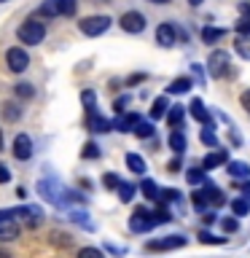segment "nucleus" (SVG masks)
I'll list each match as a JSON object with an SVG mask.
<instances>
[{"instance_id": "obj_9", "label": "nucleus", "mask_w": 250, "mask_h": 258, "mask_svg": "<svg viewBox=\"0 0 250 258\" xmlns=\"http://www.w3.org/2000/svg\"><path fill=\"white\" fill-rule=\"evenodd\" d=\"M185 239L183 234H169V237H161V239H153V242H148V250H175V247H183L185 245Z\"/></svg>"}, {"instance_id": "obj_8", "label": "nucleus", "mask_w": 250, "mask_h": 258, "mask_svg": "<svg viewBox=\"0 0 250 258\" xmlns=\"http://www.w3.org/2000/svg\"><path fill=\"white\" fill-rule=\"evenodd\" d=\"M118 24H121V30H124V32H135V35H137V32L145 30V16L140 11H127L124 16H121Z\"/></svg>"}, {"instance_id": "obj_26", "label": "nucleus", "mask_w": 250, "mask_h": 258, "mask_svg": "<svg viewBox=\"0 0 250 258\" xmlns=\"http://www.w3.org/2000/svg\"><path fill=\"white\" fill-rule=\"evenodd\" d=\"M135 194H137V188H135V183H118V199L124 202H132L135 199Z\"/></svg>"}, {"instance_id": "obj_31", "label": "nucleus", "mask_w": 250, "mask_h": 258, "mask_svg": "<svg viewBox=\"0 0 250 258\" xmlns=\"http://www.w3.org/2000/svg\"><path fill=\"white\" fill-rule=\"evenodd\" d=\"M231 210H234V215H237V218H245V215L250 213V205L239 197V199H234V202H231Z\"/></svg>"}, {"instance_id": "obj_44", "label": "nucleus", "mask_w": 250, "mask_h": 258, "mask_svg": "<svg viewBox=\"0 0 250 258\" xmlns=\"http://www.w3.org/2000/svg\"><path fill=\"white\" fill-rule=\"evenodd\" d=\"M242 108L250 113V89H247V92H242Z\"/></svg>"}, {"instance_id": "obj_27", "label": "nucleus", "mask_w": 250, "mask_h": 258, "mask_svg": "<svg viewBox=\"0 0 250 258\" xmlns=\"http://www.w3.org/2000/svg\"><path fill=\"white\" fill-rule=\"evenodd\" d=\"M234 48H237V54L242 56V59H250V35H239Z\"/></svg>"}, {"instance_id": "obj_18", "label": "nucleus", "mask_w": 250, "mask_h": 258, "mask_svg": "<svg viewBox=\"0 0 250 258\" xmlns=\"http://www.w3.org/2000/svg\"><path fill=\"white\" fill-rule=\"evenodd\" d=\"M89 129H94V132H108V129H110V121L102 118L97 110H89Z\"/></svg>"}, {"instance_id": "obj_37", "label": "nucleus", "mask_w": 250, "mask_h": 258, "mask_svg": "<svg viewBox=\"0 0 250 258\" xmlns=\"http://www.w3.org/2000/svg\"><path fill=\"white\" fill-rule=\"evenodd\" d=\"M81 156H84V159H100V148H97L94 143H86L84 151H81Z\"/></svg>"}, {"instance_id": "obj_10", "label": "nucleus", "mask_w": 250, "mask_h": 258, "mask_svg": "<svg viewBox=\"0 0 250 258\" xmlns=\"http://www.w3.org/2000/svg\"><path fill=\"white\" fill-rule=\"evenodd\" d=\"M129 229H132V231H151L153 229V221H151V213H148V210H145V207H137L135 210V215L132 218H129Z\"/></svg>"}, {"instance_id": "obj_12", "label": "nucleus", "mask_w": 250, "mask_h": 258, "mask_svg": "<svg viewBox=\"0 0 250 258\" xmlns=\"http://www.w3.org/2000/svg\"><path fill=\"white\" fill-rule=\"evenodd\" d=\"M156 43L161 48H169L177 43V30L172 27V24H159L156 27Z\"/></svg>"}, {"instance_id": "obj_15", "label": "nucleus", "mask_w": 250, "mask_h": 258, "mask_svg": "<svg viewBox=\"0 0 250 258\" xmlns=\"http://www.w3.org/2000/svg\"><path fill=\"white\" fill-rule=\"evenodd\" d=\"M191 116L197 118V121H202L205 126H210V129H213V118H210V113H207V108H205V102H202L199 97L191 102Z\"/></svg>"}, {"instance_id": "obj_30", "label": "nucleus", "mask_w": 250, "mask_h": 258, "mask_svg": "<svg viewBox=\"0 0 250 258\" xmlns=\"http://www.w3.org/2000/svg\"><path fill=\"white\" fill-rule=\"evenodd\" d=\"M221 38H223L221 27H205L202 30V40H205V43H215V40H221Z\"/></svg>"}, {"instance_id": "obj_2", "label": "nucleus", "mask_w": 250, "mask_h": 258, "mask_svg": "<svg viewBox=\"0 0 250 258\" xmlns=\"http://www.w3.org/2000/svg\"><path fill=\"white\" fill-rule=\"evenodd\" d=\"M16 35H19L22 43H27V46H38V43H43V38H46V27H43V22L27 19L19 30H16Z\"/></svg>"}, {"instance_id": "obj_43", "label": "nucleus", "mask_w": 250, "mask_h": 258, "mask_svg": "<svg viewBox=\"0 0 250 258\" xmlns=\"http://www.w3.org/2000/svg\"><path fill=\"white\" fill-rule=\"evenodd\" d=\"M8 180H11V169L6 164H0V183H8Z\"/></svg>"}, {"instance_id": "obj_22", "label": "nucleus", "mask_w": 250, "mask_h": 258, "mask_svg": "<svg viewBox=\"0 0 250 258\" xmlns=\"http://www.w3.org/2000/svg\"><path fill=\"white\" fill-rule=\"evenodd\" d=\"M140 191H143V197H145V199H153V202H156L161 188H159V185L151 180V177H143V183H140Z\"/></svg>"}, {"instance_id": "obj_4", "label": "nucleus", "mask_w": 250, "mask_h": 258, "mask_svg": "<svg viewBox=\"0 0 250 258\" xmlns=\"http://www.w3.org/2000/svg\"><path fill=\"white\" fill-rule=\"evenodd\" d=\"M110 16H102V14H97V16H86V19H81L78 22V30L84 32V35L89 38H97V35H102L105 30L110 27Z\"/></svg>"}, {"instance_id": "obj_6", "label": "nucleus", "mask_w": 250, "mask_h": 258, "mask_svg": "<svg viewBox=\"0 0 250 258\" xmlns=\"http://www.w3.org/2000/svg\"><path fill=\"white\" fill-rule=\"evenodd\" d=\"M8 218H16L22 215L24 223L30 226V229H35V226H40V221H43V210L35 207V205H27V207H16V210H6Z\"/></svg>"}, {"instance_id": "obj_5", "label": "nucleus", "mask_w": 250, "mask_h": 258, "mask_svg": "<svg viewBox=\"0 0 250 258\" xmlns=\"http://www.w3.org/2000/svg\"><path fill=\"white\" fill-rule=\"evenodd\" d=\"M40 14L46 16H73L76 14V0H46L40 6Z\"/></svg>"}, {"instance_id": "obj_24", "label": "nucleus", "mask_w": 250, "mask_h": 258, "mask_svg": "<svg viewBox=\"0 0 250 258\" xmlns=\"http://www.w3.org/2000/svg\"><path fill=\"white\" fill-rule=\"evenodd\" d=\"M183 116H185L183 105H175V108H169V110H167V121H169V126H180V124H183Z\"/></svg>"}, {"instance_id": "obj_23", "label": "nucleus", "mask_w": 250, "mask_h": 258, "mask_svg": "<svg viewBox=\"0 0 250 258\" xmlns=\"http://www.w3.org/2000/svg\"><path fill=\"white\" fill-rule=\"evenodd\" d=\"M127 167L132 169L135 175L145 172V161H143V156H137V153H127Z\"/></svg>"}, {"instance_id": "obj_13", "label": "nucleus", "mask_w": 250, "mask_h": 258, "mask_svg": "<svg viewBox=\"0 0 250 258\" xmlns=\"http://www.w3.org/2000/svg\"><path fill=\"white\" fill-rule=\"evenodd\" d=\"M14 156L19 159V161H27L32 156V140L27 135H16V140H14Z\"/></svg>"}, {"instance_id": "obj_32", "label": "nucleus", "mask_w": 250, "mask_h": 258, "mask_svg": "<svg viewBox=\"0 0 250 258\" xmlns=\"http://www.w3.org/2000/svg\"><path fill=\"white\" fill-rule=\"evenodd\" d=\"M81 102H84V108H86V110H94V105H97V94L92 92V89H86V92H81Z\"/></svg>"}, {"instance_id": "obj_1", "label": "nucleus", "mask_w": 250, "mask_h": 258, "mask_svg": "<svg viewBox=\"0 0 250 258\" xmlns=\"http://www.w3.org/2000/svg\"><path fill=\"white\" fill-rule=\"evenodd\" d=\"M38 194L43 197L46 202H51V205H68L70 202V191L65 188V185L56 180V177H48V180H40L38 183Z\"/></svg>"}, {"instance_id": "obj_33", "label": "nucleus", "mask_w": 250, "mask_h": 258, "mask_svg": "<svg viewBox=\"0 0 250 258\" xmlns=\"http://www.w3.org/2000/svg\"><path fill=\"white\" fill-rule=\"evenodd\" d=\"M199 242H205V245H223L226 237H215L210 231H199Z\"/></svg>"}, {"instance_id": "obj_42", "label": "nucleus", "mask_w": 250, "mask_h": 258, "mask_svg": "<svg viewBox=\"0 0 250 258\" xmlns=\"http://www.w3.org/2000/svg\"><path fill=\"white\" fill-rule=\"evenodd\" d=\"M102 183H105V188H118V183H121V180H118V177L113 175V172H108V175L102 177Z\"/></svg>"}, {"instance_id": "obj_48", "label": "nucleus", "mask_w": 250, "mask_h": 258, "mask_svg": "<svg viewBox=\"0 0 250 258\" xmlns=\"http://www.w3.org/2000/svg\"><path fill=\"white\" fill-rule=\"evenodd\" d=\"M151 3H159V6H164V3H169V0H151Z\"/></svg>"}, {"instance_id": "obj_3", "label": "nucleus", "mask_w": 250, "mask_h": 258, "mask_svg": "<svg viewBox=\"0 0 250 258\" xmlns=\"http://www.w3.org/2000/svg\"><path fill=\"white\" fill-rule=\"evenodd\" d=\"M207 73H210L213 78H218V81L229 76V73H231L229 54H226V51H213V54H210V56H207Z\"/></svg>"}, {"instance_id": "obj_47", "label": "nucleus", "mask_w": 250, "mask_h": 258, "mask_svg": "<svg viewBox=\"0 0 250 258\" xmlns=\"http://www.w3.org/2000/svg\"><path fill=\"white\" fill-rule=\"evenodd\" d=\"M124 108H127V97H121V100L116 102V110L121 113V110H124Z\"/></svg>"}, {"instance_id": "obj_38", "label": "nucleus", "mask_w": 250, "mask_h": 258, "mask_svg": "<svg viewBox=\"0 0 250 258\" xmlns=\"http://www.w3.org/2000/svg\"><path fill=\"white\" fill-rule=\"evenodd\" d=\"M221 229H223L226 234H234V231L239 229V221H237V218H223V221H221Z\"/></svg>"}, {"instance_id": "obj_16", "label": "nucleus", "mask_w": 250, "mask_h": 258, "mask_svg": "<svg viewBox=\"0 0 250 258\" xmlns=\"http://www.w3.org/2000/svg\"><path fill=\"white\" fill-rule=\"evenodd\" d=\"M202 194H205L207 205H213V207H223V205H226V197H223V191H218L215 185H205V188H202Z\"/></svg>"}, {"instance_id": "obj_14", "label": "nucleus", "mask_w": 250, "mask_h": 258, "mask_svg": "<svg viewBox=\"0 0 250 258\" xmlns=\"http://www.w3.org/2000/svg\"><path fill=\"white\" fill-rule=\"evenodd\" d=\"M229 161V151H223V148H218L213 153H207L205 161H202V169H215V167H221Z\"/></svg>"}, {"instance_id": "obj_25", "label": "nucleus", "mask_w": 250, "mask_h": 258, "mask_svg": "<svg viewBox=\"0 0 250 258\" xmlns=\"http://www.w3.org/2000/svg\"><path fill=\"white\" fill-rule=\"evenodd\" d=\"M132 132H135L137 137H143V140H148V137L153 135V124H151V121H135Z\"/></svg>"}, {"instance_id": "obj_41", "label": "nucleus", "mask_w": 250, "mask_h": 258, "mask_svg": "<svg viewBox=\"0 0 250 258\" xmlns=\"http://www.w3.org/2000/svg\"><path fill=\"white\" fill-rule=\"evenodd\" d=\"M237 30H239V35H250V16H242L237 22Z\"/></svg>"}, {"instance_id": "obj_35", "label": "nucleus", "mask_w": 250, "mask_h": 258, "mask_svg": "<svg viewBox=\"0 0 250 258\" xmlns=\"http://www.w3.org/2000/svg\"><path fill=\"white\" fill-rule=\"evenodd\" d=\"M32 94H35V89H32L30 84H24V81H22V84H16V97H19V100H30Z\"/></svg>"}, {"instance_id": "obj_39", "label": "nucleus", "mask_w": 250, "mask_h": 258, "mask_svg": "<svg viewBox=\"0 0 250 258\" xmlns=\"http://www.w3.org/2000/svg\"><path fill=\"white\" fill-rule=\"evenodd\" d=\"M202 143L210 145V148H215V145H218V140H215V132H213L210 126H205V132H202Z\"/></svg>"}, {"instance_id": "obj_17", "label": "nucleus", "mask_w": 250, "mask_h": 258, "mask_svg": "<svg viewBox=\"0 0 250 258\" xmlns=\"http://www.w3.org/2000/svg\"><path fill=\"white\" fill-rule=\"evenodd\" d=\"M135 121H140V116H118L116 121H110V129H118V132H132Z\"/></svg>"}, {"instance_id": "obj_19", "label": "nucleus", "mask_w": 250, "mask_h": 258, "mask_svg": "<svg viewBox=\"0 0 250 258\" xmlns=\"http://www.w3.org/2000/svg\"><path fill=\"white\" fill-rule=\"evenodd\" d=\"M167 110H169L167 97H156V100H153V105H151V118H153V121L164 118V116H167Z\"/></svg>"}, {"instance_id": "obj_7", "label": "nucleus", "mask_w": 250, "mask_h": 258, "mask_svg": "<svg viewBox=\"0 0 250 258\" xmlns=\"http://www.w3.org/2000/svg\"><path fill=\"white\" fill-rule=\"evenodd\" d=\"M6 64H8V70H11V73H24L30 68V56H27L24 48H8Z\"/></svg>"}, {"instance_id": "obj_29", "label": "nucleus", "mask_w": 250, "mask_h": 258, "mask_svg": "<svg viewBox=\"0 0 250 258\" xmlns=\"http://www.w3.org/2000/svg\"><path fill=\"white\" fill-rule=\"evenodd\" d=\"M169 148H172L175 153H183L185 151V135L183 132H172V135H169Z\"/></svg>"}, {"instance_id": "obj_50", "label": "nucleus", "mask_w": 250, "mask_h": 258, "mask_svg": "<svg viewBox=\"0 0 250 258\" xmlns=\"http://www.w3.org/2000/svg\"><path fill=\"white\" fill-rule=\"evenodd\" d=\"M189 3H191V6H199V3H202V0H189Z\"/></svg>"}, {"instance_id": "obj_34", "label": "nucleus", "mask_w": 250, "mask_h": 258, "mask_svg": "<svg viewBox=\"0 0 250 258\" xmlns=\"http://www.w3.org/2000/svg\"><path fill=\"white\" fill-rule=\"evenodd\" d=\"M185 180H189L191 185L202 183V180H205V169H202V167H194V169H189V175H185Z\"/></svg>"}, {"instance_id": "obj_40", "label": "nucleus", "mask_w": 250, "mask_h": 258, "mask_svg": "<svg viewBox=\"0 0 250 258\" xmlns=\"http://www.w3.org/2000/svg\"><path fill=\"white\" fill-rule=\"evenodd\" d=\"M191 202H194V207H197V210H207V199H205V194H202V191L194 194Z\"/></svg>"}, {"instance_id": "obj_28", "label": "nucleus", "mask_w": 250, "mask_h": 258, "mask_svg": "<svg viewBox=\"0 0 250 258\" xmlns=\"http://www.w3.org/2000/svg\"><path fill=\"white\" fill-rule=\"evenodd\" d=\"M19 116H22L19 102H6V105H3V118H6V121H16Z\"/></svg>"}, {"instance_id": "obj_20", "label": "nucleus", "mask_w": 250, "mask_h": 258, "mask_svg": "<svg viewBox=\"0 0 250 258\" xmlns=\"http://www.w3.org/2000/svg\"><path fill=\"white\" fill-rule=\"evenodd\" d=\"M191 86H194V81L183 76V78H175L172 84L167 86V92L169 94H185V92H191Z\"/></svg>"}, {"instance_id": "obj_49", "label": "nucleus", "mask_w": 250, "mask_h": 258, "mask_svg": "<svg viewBox=\"0 0 250 258\" xmlns=\"http://www.w3.org/2000/svg\"><path fill=\"white\" fill-rule=\"evenodd\" d=\"M0 258H11V255H8V253H6V250H0Z\"/></svg>"}, {"instance_id": "obj_11", "label": "nucleus", "mask_w": 250, "mask_h": 258, "mask_svg": "<svg viewBox=\"0 0 250 258\" xmlns=\"http://www.w3.org/2000/svg\"><path fill=\"white\" fill-rule=\"evenodd\" d=\"M19 237V223L14 221V218L6 215V210H0V239L3 242H11Z\"/></svg>"}, {"instance_id": "obj_51", "label": "nucleus", "mask_w": 250, "mask_h": 258, "mask_svg": "<svg viewBox=\"0 0 250 258\" xmlns=\"http://www.w3.org/2000/svg\"><path fill=\"white\" fill-rule=\"evenodd\" d=\"M0 3H6V0H0Z\"/></svg>"}, {"instance_id": "obj_21", "label": "nucleus", "mask_w": 250, "mask_h": 258, "mask_svg": "<svg viewBox=\"0 0 250 258\" xmlns=\"http://www.w3.org/2000/svg\"><path fill=\"white\" fill-rule=\"evenodd\" d=\"M226 169L231 177H250V164H245V161H229Z\"/></svg>"}, {"instance_id": "obj_45", "label": "nucleus", "mask_w": 250, "mask_h": 258, "mask_svg": "<svg viewBox=\"0 0 250 258\" xmlns=\"http://www.w3.org/2000/svg\"><path fill=\"white\" fill-rule=\"evenodd\" d=\"M242 199H245L247 205H250V180H247L245 185H242Z\"/></svg>"}, {"instance_id": "obj_46", "label": "nucleus", "mask_w": 250, "mask_h": 258, "mask_svg": "<svg viewBox=\"0 0 250 258\" xmlns=\"http://www.w3.org/2000/svg\"><path fill=\"white\" fill-rule=\"evenodd\" d=\"M105 250H110V253H116V255H121V253H124V247H116L113 242H108V245H105Z\"/></svg>"}, {"instance_id": "obj_36", "label": "nucleus", "mask_w": 250, "mask_h": 258, "mask_svg": "<svg viewBox=\"0 0 250 258\" xmlns=\"http://www.w3.org/2000/svg\"><path fill=\"white\" fill-rule=\"evenodd\" d=\"M78 258H105V253H102V250H97V247H81Z\"/></svg>"}]
</instances>
